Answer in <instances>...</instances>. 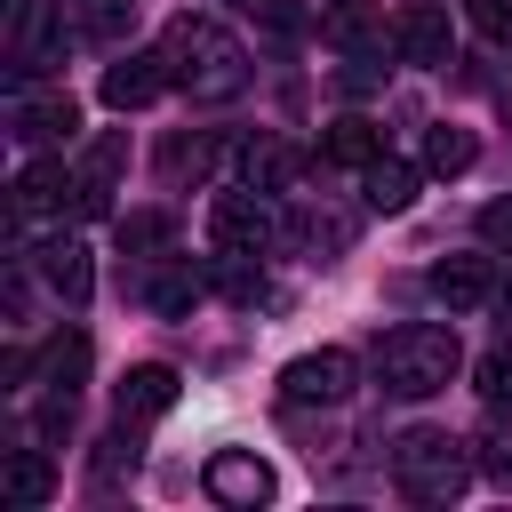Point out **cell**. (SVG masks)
<instances>
[{
	"instance_id": "obj_1",
	"label": "cell",
	"mask_w": 512,
	"mask_h": 512,
	"mask_svg": "<svg viewBox=\"0 0 512 512\" xmlns=\"http://www.w3.org/2000/svg\"><path fill=\"white\" fill-rule=\"evenodd\" d=\"M160 48H168L176 80H184L200 104H224V96L248 88V48H240L224 24H208V16H176V24L160 32Z\"/></svg>"
},
{
	"instance_id": "obj_2",
	"label": "cell",
	"mask_w": 512,
	"mask_h": 512,
	"mask_svg": "<svg viewBox=\"0 0 512 512\" xmlns=\"http://www.w3.org/2000/svg\"><path fill=\"white\" fill-rule=\"evenodd\" d=\"M456 360H464V344H456V328H440V320H408V328H392V336L376 344L384 392H400V400H432V392H448Z\"/></svg>"
},
{
	"instance_id": "obj_3",
	"label": "cell",
	"mask_w": 512,
	"mask_h": 512,
	"mask_svg": "<svg viewBox=\"0 0 512 512\" xmlns=\"http://www.w3.org/2000/svg\"><path fill=\"white\" fill-rule=\"evenodd\" d=\"M392 480H400V496H416V504H456L464 496V480H472V448L456 440V432H408V440H392Z\"/></svg>"
},
{
	"instance_id": "obj_4",
	"label": "cell",
	"mask_w": 512,
	"mask_h": 512,
	"mask_svg": "<svg viewBox=\"0 0 512 512\" xmlns=\"http://www.w3.org/2000/svg\"><path fill=\"white\" fill-rule=\"evenodd\" d=\"M272 208H264V192L248 184V192H216L208 200V240H216V256H264L272 248Z\"/></svg>"
},
{
	"instance_id": "obj_5",
	"label": "cell",
	"mask_w": 512,
	"mask_h": 512,
	"mask_svg": "<svg viewBox=\"0 0 512 512\" xmlns=\"http://www.w3.org/2000/svg\"><path fill=\"white\" fill-rule=\"evenodd\" d=\"M200 488H208L224 512H256V504H272V464L248 456V448H216L208 472H200Z\"/></svg>"
},
{
	"instance_id": "obj_6",
	"label": "cell",
	"mask_w": 512,
	"mask_h": 512,
	"mask_svg": "<svg viewBox=\"0 0 512 512\" xmlns=\"http://www.w3.org/2000/svg\"><path fill=\"white\" fill-rule=\"evenodd\" d=\"M352 376H360V368H352V352H336V344H328V352L288 360V368H280V392H288L296 408H312V400H320V408H336V400L352 392Z\"/></svg>"
},
{
	"instance_id": "obj_7",
	"label": "cell",
	"mask_w": 512,
	"mask_h": 512,
	"mask_svg": "<svg viewBox=\"0 0 512 512\" xmlns=\"http://www.w3.org/2000/svg\"><path fill=\"white\" fill-rule=\"evenodd\" d=\"M168 80H176L168 48H136V56H120V64H104V104H112V112H144Z\"/></svg>"
},
{
	"instance_id": "obj_8",
	"label": "cell",
	"mask_w": 512,
	"mask_h": 512,
	"mask_svg": "<svg viewBox=\"0 0 512 512\" xmlns=\"http://www.w3.org/2000/svg\"><path fill=\"white\" fill-rule=\"evenodd\" d=\"M392 56H400V64H424V72L456 64V32H448V16H440L432 0H408V16H400V32H392Z\"/></svg>"
},
{
	"instance_id": "obj_9",
	"label": "cell",
	"mask_w": 512,
	"mask_h": 512,
	"mask_svg": "<svg viewBox=\"0 0 512 512\" xmlns=\"http://www.w3.org/2000/svg\"><path fill=\"white\" fill-rule=\"evenodd\" d=\"M72 128H80V104L64 88H16V104H8L16 144H48V136H72Z\"/></svg>"
},
{
	"instance_id": "obj_10",
	"label": "cell",
	"mask_w": 512,
	"mask_h": 512,
	"mask_svg": "<svg viewBox=\"0 0 512 512\" xmlns=\"http://www.w3.org/2000/svg\"><path fill=\"white\" fill-rule=\"evenodd\" d=\"M424 288H432L448 312H480V304H496V296H504L488 256H440V264L424 272Z\"/></svg>"
},
{
	"instance_id": "obj_11",
	"label": "cell",
	"mask_w": 512,
	"mask_h": 512,
	"mask_svg": "<svg viewBox=\"0 0 512 512\" xmlns=\"http://www.w3.org/2000/svg\"><path fill=\"white\" fill-rule=\"evenodd\" d=\"M112 400H120V424H152V416L176 408V368H168V360H136V368L112 384Z\"/></svg>"
},
{
	"instance_id": "obj_12",
	"label": "cell",
	"mask_w": 512,
	"mask_h": 512,
	"mask_svg": "<svg viewBox=\"0 0 512 512\" xmlns=\"http://www.w3.org/2000/svg\"><path fill=\"white\" fill-rule=\"evenodd\" d=\"M80 208V176H64V160H32L24 176H16V208L24 216H56V208Z\"/></svg>"
},
{
	"instance_id": "obj_13",
	"label": "cell",
	"mask_w": 512,
	"mask_h": 512,
	"mask_svg": "<svg viewBox=\"0 0 512 512\" xmlns=\"http://www.w3.org/2000/svg\"><path fill=\"white\" fill-rule=\"evenodd\" d=\"M40 280H48L64 304H88L96 264H88V248H80V240H48V248H40Z\"/></svg>"
},
{
	"instance_id": "obj_14",
	"label": "cell",
	"mask_w": 512,
	"mask_h": 512,
	"mask_svg": "<svg viewBox=\"0 0 512 512\" xmlns=\"http://www.w3.org/2000/svg\"><path fill=\"white\" fill-rule=\"evenodd\" d=\"M0 496L24 504V512L48 504V496H56V464H48L40 448H8V464H0Z\"/></svg>"
},
{
	"instance_id": "obj_15",
	"label": "cell",
	"mask_w": 512,
	"mask_h": 512,
	"mask_svg": "<svg viewBox=\"0 0 512 512\" xmlns=\"http://www.w3.org/2000/svg\"><path fill=\"white\" fill-rule=\"evenodd\" d=\"M240 176H248L256 192H288V184L304 176V152H296V144H280V136H264V144H248V152H240Z\"/></svg>"
},
{
	"instance_id": "obj_16",
	"label": "cell",
	"mask_w": 512,
	"mask_h": 512,
	"mask_svg": "<svg viewBox=\"0 0 512 512\" xmlns=\"http://www.w3.org/2000/svg\"><path fill=\"white\" fill-rule=\"evenodd\" d=\"M360 200H368L376 216H400V208L416 200V168H408V160H368V168H360Z\"/></svg>"
},
{
	"instance_id": "obj_17",
	"label": "cell",
	"mask_w": 512,
	"mask_h": 512,
	"mask_svg": "<svg viewBox=\"0 0 512 512\" xmlns=\"http://www.w3.org/2000/svg\"><path fill=\"white\" fill-rule=\"evenodd\" d=\"M8 56H16V72H40V64H56V40H48V8H40V0H16V24H8Z\"/></svg>"
},
{
	"instance_id": "obj_18",
	"label": "cell",
	"mask_w": 512,
	"mask_h": 512,
	"mask_svg": "<svg viewBox=\"0 0 512 512\" xmlns=\"http://www.w3.org/2000/svg\"><path fill=\"white\" fill-rule=\"evenodd\" d=\"M320 160H336V168H368V160H384V128H376V120H336V128L320 136Z\"/></svg>"
},
{
	"instance_id": "obj_19",
	"label": "cell",
	"mask_w": 512,
	"mask_h": 512,
	"mask_svg": "<svg viewBox=\"0 0 512 512\" xmlns=\"http://www.w3.org/2000/svg\"><path fill=\"white\" fill-rule=\"evenodd\" d=\"M480 160V144H472V128H456V120H440V128H424V168L432 176H464Z\"/></svg>"
},
{
	"instance_id": "obj_20",
	"label": "cell",
	"mask_w": 512,
	"mask_h": 512,
	"mask_svg": "<svg viewBox=\"0 0 512 512\" xmlns=\"http://www.w3.org/2000/svg\"><path fill=\"white\" fill-rule=\"evenodd\" d=\"M208 280H216V272H192V264H168V272H160V280H152L144 296H152V312H160V320H176V312H192V304L208 296Z\"/></svg>"
},
{
	"instance_id": "obj_21",
	"label": "cell",
	"mask_w": 512,
	"mask_h": 512,
	"mask_svg": "<svg viewBox=\"0 0 512 512\" xmlns=\"http://www.w3.org/2000/svg\"><path fill=\"white\" fill-rule=\"evenodd\" d=\"M40 376H48V392H80V376H88V336H56V344L40 352Z\"/></svg>"
},
{
	"instance_id": "obj_22",
	"label": "cell",
	"mask_w": 512,
	"mask_h": 512,
	"mask_svg": "<svg viewBox=\"0 0 512 512\" xmlns=\"http://www.w3.org/2000/svg\"><path fill=\"white\" fill-rule=\"evenodd\" d=\"M208 160H216V144H208V136H176V144L160 152L168 184H184V176H208Z\"/></svg>"
},
{
	"instance_id": "obj_23",
	"label": "cell",
	"mask_w": 512,
	"mask_h": 512,
	"mask_svg": "<svg viewBox=\"0 0 512 512\" xmlns=\"http://www.w3.org/2000/svg\"><path fill=\"white\" fill-rule=\"evenodd\" d=\"M472 376H480V400H488V408H512V344H496Z\"/></svg>"
},
{
	"instance_id": "obj_24",
	"label": "cell",
	"mask_w": 512,
	"mask_h": 512,
	"mask_svg": "<svg viewBox=\"0 0 512 512\" xmlns=\"http://www.w3.org/2000/svg\"><path fill=\"white\" fill-rule=\"evenodd\" d=\"M328 40H344V48H368V40H376L368 8H360V0H336V8H328Z\"/></svg>"
},
{
	"instance_id": "obj_25",
	"label": "cell",
	"mask_w": 512,
	"mask_h": 512,
	"mask_svg": "<svg viewBox=\"0 0 512 512\" xmlns=\"http://www.w3.org/2000/svg\"><path fill=\"white\" fill-rule=\"evenodd\" d=\"M168 240H176V224H168V216H120V248H128V256L168 248Z\"/></svg>"
},
{
	"instance_id": "obj_26",
	"label": "cell",
	"mask_w": 512,
	"mask_h": 512,
	"mask_svg": "<svg viewBox=\"0 0 512 512\" xmlns=\"http://www.w3.org/2000/svg\"><path fill=\"white\" fill-rule=\"evenodd\" d=\"M216 288H224L232 304H256V296H264V272H248V256H224V264H216Z\"/></svg>"
},
{
	"instance_id": "obj_27",
	"label": "cell",
	"mask_w": 512,
	"mask_h": 512,
	"mask_svg": "<svg viewBox=\"0 0 512 512\" xmlns=\"http://www.w3.org/2000/svg\"><path fill=\"white\" fill-rule=\"evenodd\" d=\"M120 472H136V448H128V424H120V432H112V440H104V448H96V480H104V488H112V480H120Z\"/></svg>"
},
{
	"instance_id": "obj_28",
	"label": "cell",
	"mask_w": 512,
	"mask_h": 512,
	"mask_svg": "<svg viewBox=\"0 0 512 512\" xmlns=\"http://www.w3.org/2000/svg\"><path fill=\"white\" fill-rule=\"evenodd\" d=\"M256 24H272V32H304V0H240Z\"/></svg>"
},
{
	"instance_id": "obj_29",
	"label": "cell",
	"mask_w": 512,
	"mask_h": 512,
	"mask_svg": "<svg viewBox=\"0 0 512 512\" xmlns=\"http://www.w3.org/2000/svg\"><path fill=\"white\" fill-rule=\"evenodd\" d=\"M472 24L488 40H512V0H472Z\"/></svg>"
},
{
	"instance_id": "obj_30",
	"label": "cell",
	"mask_w": 512,
	"mask_h": 512,
	"mask_svg": "<svg viewBox=\"0 0 512 512\" xmlns=\"http://www.w3.org/2000/svg\"><path fill=\"white\" fill-rule=\"evenodd\" d=\"M480 240L512 248V200H488V208H480Z\"/></svg>"
},
{
	"instance_id": "obj_31",
	"label": "cell",
	"mask_w": 512,
	"mask_h": 512,
	"mask_svg": "<svg viewBox=\"0 0 512 512\" xmlns=\"http://www.w3.org/2000/svg\"><path fill=\"white\" fill-rule=\"evenodd\" d=\"M480 472H488V480H496V488H512V440H496V448H488V456H480Z\"/></svg>"
}]
</instances>
